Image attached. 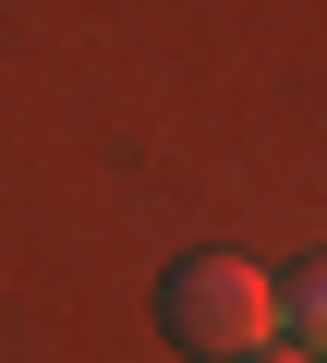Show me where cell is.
Instances as JSON below:
<instances>
[{"label": "cell", "mask_w": 327, "mask_h": 363, "mask_svg": "<svg viewBox=\"0 0 327 363\" xmlns=\"http://www.w3.org/2000/svg\"><path fill=\"white\" fill-rule=\"evenodd\" d=\"M157 315H170V339H194V351H267L279 339V291L243 255H182L170 291H157Z\"/></svg>", "instance_id": "obj_1"}, {"label": "cell", "mask_w": 327, "mask_h": 363, "mask_svg": "<svg viewBox=\"0 0 327 363\" xmlns=\"http://www.w3.org/2000/svg\"><path fill=\"white\" fill-rule=\"evenodd\" d=\"M243 363H315V351H279V339H267V351H243Z\"/></svg>", "instance_id": "obj_3"}, {"label": "cell", "mask_w": 327, "mask_h": 363, "mask_svg": "<svg viewBox=\"0 0 327 363\" xmlns=\"http://www.w3.org/2000/svg\"><path fill=\"white\" fill-rule=\"evenodd\" d=\"M291 327H303V351H327V267L291 279Z\"/></svg>", "instance_id": "obj_2"}]
</instances>
